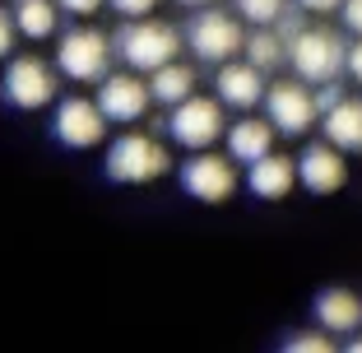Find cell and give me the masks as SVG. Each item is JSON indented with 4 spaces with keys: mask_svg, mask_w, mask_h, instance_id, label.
<instances>
[{
    "mask_svg": "<svg viewBox=\"0 0 362 353\" xmlns=\"http://www.w3.org/2000/svg\"><path fill=\"white\" fill-rule=\"evenodd\" d=\"M103 172H107V182H117V186H149V182H158V177L172 172V149L158 135L126 130V135H117L107 144Z\"/></svg>",
    "mask_w": 362,
    "mask_h": 353,
    "instance_id": "cell-1",
    "label": "cell"
},
{
    "mask_svg": "<svg viewBox=\"0 0 362 353\" xmlns=\"http://www.w3.org/2000/svg\"><path fill=\"white\" fill-rule=\"evenodd\" d=\"M112 52L121 56L126 70L153 75V70H163L168 61L181 56V28H172L168 19H153V14L149 19H126L121 33L112 37Z\"/></svg>",
    "mask_w": 362,
    "mask_h": 353,
    "instance_id": "cell-2",
    "label": "cell"
},
{
    "mask_svg": "<svg viewBox=\"0 0 362 353\" xmlns=\"http://www.w3.org/2000/svg\"><path fill=\"white\" fill-rule=\"evenodd\" d=\"M112 37L93 23H79L70 33H56V75L70 84H103L112 75Z\"/></svg>",
    "mask_w": 362,
    "mask_h": 353,
    "instance_id": "cell-3",
    "label": "cell"
},
{
    "mask_svg": "<svg viewBox=\"0 0 362 353\" xmlns=\"http://www.w3.org/2000/svg\"><path fill=\"white\" fill-rule=\"evenodd\" d=\"M344 56H349V42L339 33L320 28V23H302L293 37H288V65L302 84L320 88V84H334L344 75Z\"/></svg>",
    "mask_w": 362,
    "mask_h": 353,
    "instance_id": "cell-4",
    "label": "cell"
},
{
    "mask_svg": "<svg viewBox=\"0 0 362 353\" xmlns=\"http://www.w3.org/2000/svg\"><path fill=\"white\" fill-rule=\"evenodd\" d=\"M181 42L191 47V56H195V61L223 65V61H237V56H242L246 23L237 19L233 10L204 5V10H195V19L186 23V33H181Z\"/></svg>",
    "mask_w": 362,
    "mask_h": 353,
    "instance_id": "cell-5",
    "label": "cell"
},
{
    "mask_svg": "<svg viewBox=\"0 0 362 353\" xmlns=\"http://www.w3.org/2000/svg\"><path fill=\"white\" fill-rule=\"evenodd\" d=\"M163 130H168L172 144H177V149H186V154L214 149V144L228 135L223 103H218V98H200V93H191L186 103L168 108V121H163Z\"/></svg>",
    "mask_w": 362,
    "mask_h": 353,
    "instance_id": "cell-6",
    "label": "cell"
},
{
    "mask_svg": "<svg viewBox=\"0 0 362 353\" xmlns=\"http://www.w3.org/2000/svg\"><path fill=\"white\" fill-rule=\"evenodd\" d=\"M0 93L10 103L14 112H42L56 103L61 93V75H56V65L42 61V56H10L5 65V79H0Z\"/></svg>",
    "mask_w": 362,
    "mask_h": 353,
    "instance_id": "cell-7",
    "label": "cell"
},
{
    "mask_svg": "<svg viewBox=\"0 0 362 353\" xmlns=\"http://www.w3.org/2000/svg\"><path fill=\"white\" fill-rule=\"evenodd\" d=\"M265 121L288 139H302L311 135V126H320V103H316V88L302 84L298 75L293 79H274L265 88Z\"/></svg>",
    "mask_w": 362,
    "mask_h": 353,
    "instance_id": "cell-8",
    "label": "cell"
},
{
    "mask_svg": "<svg viewBox=\"0 0 362 353\" xmlns=\"http://www.w3.org/2000/svg\"><path fill=\"white\" fill-rule=\"evenodd\" d=\"M181 191L191 195V200H200V204H223V200H233L237 195V163L228 158V154H218V149H200V154H191V158L181 163Z\"/></svg>",
    "mask_w": 362,
    "mask_h": 353,
    "instance_id": "cell-9",
    "label": "cell"
},
{
    "mask_svg": "<svg viewBox=\"0 0 362 353\" xmlns=\"http://www.w3.org/2000/svg\"><path fill=\"white\" fill-rule=\"evenodd\" d=\"M93 103L103 108L107 126H135V121L149 117L153 98H149V79L135 75V70H112V75L98 84Z\"/></svg>",
    "mask_w": 362,
    "mask_h": 353,
    "instance_id": "cell-10",
    "label": "cell"
},
{
    "mask_svg": "<svg viewBox=\"0 0 362 353\" xmlns=\"http://www.w3.org/2000/svg\"><path fill=\"white\" fill-rule=\"evenodd\" d=\"M52 135L65 149H98L107 139V117L93 98H61L52 108Z\"/></svg>",
    "mask_w": 362,
    "mask_h": 353,
    "instance_id": "cell-11",
    "label": "cell"
},
{
    "mask_svg": "<svg viewBox=\"0 0 362 353\" xmlns=\"http://www.w3.org/2000/svg\"><path fill=\"white\" fill-rule=\"evenodd\" d=\"M265 75L251 61H223L214 65V98L233 112H256L265 103Z\"/></svg>",
    "mask_w": 362,
    "mask_h": 353,
    "instance_id": "cell-12",
    "label": "cell"
},
{
    "mask_svg": "<svg viewBox=\"0 0 362 353\" xmlns=\"http://www.w3.org/2000/svg\"><path fill=\"white\" fill-rule=\"evenodd\" d=\"M349 182V154H339L334 144H307L298 154V186H307L311 195H334Z\"/></svg>",
    "mask_w": 362,
    "mask_h": 353,
    "instance_id": "cell-13",
    "label": "cell"
},
{
    "mask_svg": "<svg viewBox=\"0 0 362 353\" xmlns=\"http://www.w3.org/2000/svg\"><path fill=\"white\" fill-rule=\"evenodd\" d=\"M274 139H279V130L269 126L265 117H256V112H242L237 121H228L223 144H228V158H233V163L251 168L256 158H265V154L274 149Z\"/></svg>",
    "mask_w": 362,
    "mask_h": 353,
    "instance_id": "cell-14",
    "label": "cell"
},
{
    "mask_svg": "<svg viewBox=\"0 0 362 353\" xmlns=\"http://www.w3.org/2000/svg\"><path fill=\"white\" fill-rule=\"evenodd\" d=\"M293 186H298V158L293 154L269 149L265 158H256L246 168V191L256 195V200H284Z\"/></svg>",
    "mask_w": 362,
    "mask_h": 353,
    "instance_id": "cell-15",
    "label": "cell"
},
{
    "mask_svg": "<svg viewBox=\"0 0 362 353\" xmlns=\"http://www.w3.org/2000/svg\"><path fill=\"white\" fill-rule=\"evenodd\" d=\"M311 311H316V325L325 335H358V325H362V298L353 289H344V284L320 289Z\"/></svg>",
    "mask_w": 362,
    "mask_h": 353,
    "instance_id": "cell-16",
    "label": "cell"
},
{
    "mask_svg": "<svg viewBox=\"0 0 362 353\" xmlns=\"http://www.w3.org/2000/svg\"><path fill=\"white\" fill-rule=\"evenodd\" d=\"M320 135L339 154H362V98L344 93L339 103H330L320 112Z\"/></svg>",
    "mask_w": 362,
    "mask_h": 353,
    "instance_id": "cell-17",
    "label": "cell"
},
{
    "mask_svg": "<svg viewBox=\"0 0 362 353\" xmlns=\"http://www.w3.org/2000/svg\"><path fill=\"white\" fill-rule=\"evenodd\" d=\"M10 14H14L19 37H28V42H47L61 28V5L56 0H14Z\"/></svg>",
    "mask_w": 362,
    "mask_h": 353,
    "instance_id": "cell-18",
    "label": "cell"
},
{
    "mask_svg": "<svg viewBox=\"0 0 362 353\" xmlns=\"http://www.w3.org/2000/svg\"><path fill=\"white\" fill-rule=\"evenodd\" d=\"M149 79V98L158 103V108H177V103H186V98L195 93V70L181 61H168L163 70H153Z\"/></svg>",
    "mask_w": 362,
    "mask_h": 353,
    "instance_id": "cell-19",
    "label": "cell"
},
{
    "mask_svg": "<svg viewBox=\"0 0 362 353\" xmlns=\"http://www.w3.org/2000/svg\"><path fill=\"white\" fill-rule=\"evenodd\" d=\"M242 56L256 65L260 75H274V70L288 65V37L279 28H251L242 42Z\"/></svg>",
    "mask_w": 362,
    "mask_h": 353,
    "instance_id": "cell-20",
    "label": "cell"
},
{
    "mask_svg": "<svg viewBox=\"0 0 362 353\" xmlns=\"http://www.w3.org/2000/svg\"><path fill=\"white\" fill-rule=\"evenodd\" d=\"M288 0H233V14L242 23H251V28H274L279 19H284Z\"/></svg>",
    "mask_w": 362,
    "mask_h": 353,
    "instance_id": "cell-21",
    "label": "cell"
},
{
    "mask_svg": "<svg viewBox=\"0 0 362 353\" xmlns=\"http://www.w3.org/2000/svg\"><path fill=\"white\" fill-rule=\"evenodd\" d=\"M279 353H339V349H334V335H325V330H298L284 340Z\"/></svg>",
    "mask_w": 362,
    "mask_h": 353,
    "instance_id": "cell-22",
    "label": "cell"
},
{
    "mask_svg": "<svg viewBox=\"0 0 362 353\" xmlns=\"http://www.w3.org/2000/svg\"><path fill=\"white\" fill-rule=\"evenodd\" d=\"M107 5H112L121 19H149V14L158 10V0H107Z\"/></svg>",
    "mask_w": 362,
    "mask_h": 353,
    "instance_id": "cell-23",
    "label": "cell"
},
{
    "mask_svg": "<svg viewBox=\"0 0 362 353\" xmlns=\"http://www.w3.org/2000/svg\"><path fill=\"white\" fill-rule=\"evenodd\" d=\"M14 37H19V28H14V14L5 10V5H0V61H10Z\"/></svg>",
    "mask_w": 362,
    "mask_h": 353,
    "instance_id": "cell-24",
    "label": "cell"
},
{
    "mask_svg": "<svg viewBox=\"0 0 362 353\" xmlns=\"http://www.w3.org/2000/svg\"><path fill=\"white\" fill-rule=\"evenodd\" d=\"M56 5H61V14H70V19H93L107 0H56Z\"/></svg>",
    "mask_w": 362,
    "mask_h": 353,
    "instance_id": "cell-25",
    "label": "cell"
},
{
    "mask_svg": "<svg viewBox=\"0 0 362 353\" xmlns=\"http://www.w3.org/2000/svg\"><path fill=\"white\" fill-rule=\"evenodd\" d=\"M339 19H344V28H349L353 37H362V0H344V5H339Z\"/></svg>",
    "mask_w": 362,
    "mask_h": 353,
    "instance_id": "cell-26",
    "label": "cell"
},
{
    "mask_svg": "<svg viewBox=\"0 0 362 353\" xmlns=\"http://www.w3.org/2000/svg\"><path fill=\"white\" fill-rule=\"evenodd\" d=\"M344 75H349L353 84H362V37H353L349 56H344Z\"/></svg>",
    "mask_w": 362,
    "mask_h": 353,
    "instance_id": "cell-27",
    "label": "cell"
},
{
    "mask_svg": "<svg viewBox=\"0 0 362 353\" xmlns=\"http://www.w3.org/2000/svg\"><path fill=\"white\" fill-rule=\"evenodd\" d=\"M344 0H298V10L302 14H334Z\"/></svg>",
    "mask_w": 362,
    "mask_h": 353,
    "instance_id": "cell-28",
    "label": "cell"
},
{
    "mask_svg": "<svg viewBox=\"0 0 362 353\" xmlns=\"http://www.w3.org/2000/svg\"><path fill=\"white\" fill-rule=\"evenodd\" d=\"M177 5H186V10H204V5H218V0H177Z\"/></svg>",
    "mask_w": 362,
    "mask_h": 353,
    "instance_id": "cell-29",
    "label": "cell"
},
{
    "mask_svg": "<svg viewBox=\"0 0 362 353\" xmlns=\"http://www.w3.org/2000/svg\"><path fill=\"white\" fill-rule=\"evenodd\" d=\"M339 353H362V335H353V340H349V349H339Z\"/></svg>",
    "mask_w": 362,
    "mask_h": 353,
    "instance_id": "cell-30",
    "label": "cell"
}]
</instances>
